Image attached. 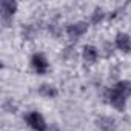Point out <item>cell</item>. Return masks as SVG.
Returning <instances> with one entry per match:
<instances>
[{"instance_id": "cell-1", "label": "cell", "mask_w": 131, "mask_h": 131, "mask_svg": "<svg viewBox=\"0 0 131 131\" xmlns=\"http://www.w3.org/2000/svg\"><path fill=\"white\" fill-rule=\"evenodd\" d=\"M131 94V82L128 80H120L119 83L114 85L113 90L108 91V102L117 108L119 111H122L125 108V102L128 99V96Z\"/></svg>"}, {"instance_id": "cell-2", "label": "cell", "mask_w": 131, "mask_h": 131, "mask_svg": "<svg viewBox=\"0 0 131 131\" xmlns=\"http://www.w3.org/2000/svg\"><path fill=\"white\" fill-rule=\"evenodd\" d=\"M26 123H28L32 129H36V131H45V129H46L45 119H43V116H42L40 113H37V111H32V113H29V114L26 116Z\"/></svg>"}, {"instance_id": "cell-3", "label": "cell", "mask_w": 131, "mask_h": 131, "mask_svg": "<svg viewBox=\"0 0 131 131\" xmlns=\"http://www.w3.org/2000/svg\"><path fill=\"white\" fill-rule=\"evenodd\" d=\"M31 65L37 74H45L48 71V62L43 54H34L31 57Z\"/></svg>"}, {"instance_id": "cell-4", "label": "cell", "mask_w": 131, "mask_h": 131, "mask_svg": "<svg viewBox=\"0 0 131 131\" xmlns=\"http://www.w3.org/2000/svg\"><path fill=\"white\" fill-rule=\"evenodd\" d=\"M0 9H2V19L5 22H8L14 16V13L17 9V3L11 2V0H2L0 2Z\"/></svg>"}, {"instance_id": "cell-5", "label": "cell", "mask_w": 131, "mask_h": 131, "mask_svg": "<svg viewBox=\"0 0 131 131\" xmlns=\"http://www.w3.org/2000/svg\"><path fill=\"white\" fill-rule=\"evenodd\" d=\"M88 29V25L85 22H79V23H73L67 28V34L71 37V39H79L82 34H85Z\"/></svg>"}, {"instance_id": "cell-6", "label": "cell", "mask_w": 131, "mask_h": 131, "mask_svg": "<svg viewBox=\"0 0 131 131\" xmlns=\"http://www.w3.org/2000/svg\"><path fill=\"white\" fill-rule=\"evenodd\" d=\"M116 46L123 52H129L131 51V37L125 32H119L116 37Z\"/></svg>"}, {"instance_id": "cell-7", "label": "cell", "mask_w": 131, "mask_h": 131, "mask_svg": "<svg viewBox=\"0 0 131 131\" xmlns=\"http://www.w3.org/2000/svg\"><path fill=\"white\" fill-rule=\"evenodd\" d=\"M97 57H99V52H97V48H94V46H91V45H86V46H83V59L86 60V62H96L97 60Z\"/></svg>"}, {"instance_id": "cell-8", "label": "cell", "mask_w": 131, "mask_h": 131, "mask_svg": "<svg viewBox=\"0 0 131 131\" xmlns=\"http://www.w3.org/2000/svg\"><path fill=\"white\" fill-rule=\"evenodd\" d=\"M39 93L42 96H45V97H54V96H57V90L54 86H51V85H42L39 88Z\"/></svg>"}, {"instance_id": "cell-9", "label": "cell", "mask_w": 131, "mask_h": 131, "mask_svg": "<svg viewBox=\"0 0 131 131\" xmlns=\"http://www.w3.org/2000/svg\"><path fill=\"white\" fill-rule=\"evenodd\" d=\"M103 19V11L102 9H96L94 14H93V23H97Z\"/></svg>"}]
</instances>
